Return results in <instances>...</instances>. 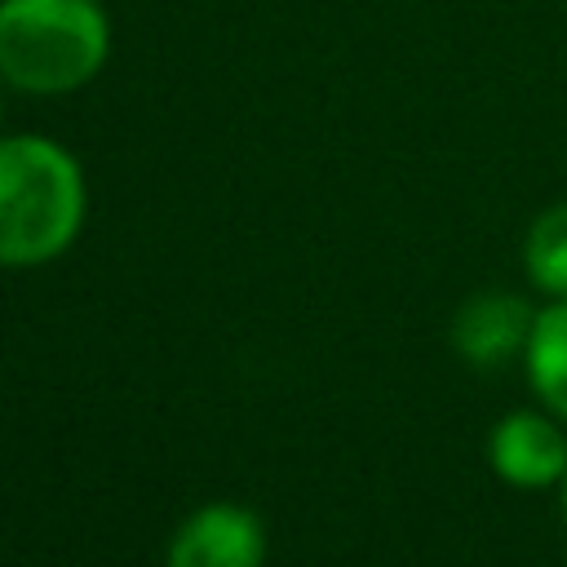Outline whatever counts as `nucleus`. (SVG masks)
<instances>
[{
	"instance_id": "nucleus-7",
	"label": "nucleus",
	"mask_w": 567,
	"mask_h": 567,
	"mask_svg": "<svg viewBox=\"0 0 567 567\" xmlns=\"http://www.w3.org/2000/svg\"><path fill=\"white\" fill-rule=\"evenodd\" d=\"M523 266L540 292L567 297V204H554L532 221L523 244Z\"/></svg>"
},
{
	"instance_id": "nucleus-2",
	"label": "nucleus",
	"mask_w": 567,
	"mask_h": 567,
	"mask_svg": "<svg viewBox=\"0 0 567 567\" xmlns=\"http://www.w3.org/2000/svg\"><path fill=\"white\" fill-rule=\"evenodd\" d=\"M111 58V22L97 0H0V80L58 97L84 89Z\"/></svg>"
},
{
	"instance_id": "nucleus-6",
	"label": "nucleus",
	"mask_w": 567,
	"mask_h": 567,
	"mask_svg": "<svg viewBox=\"0 0 567 567\" xmlns=\"http://www.w3.org/2000/svg\"><path fill=\"white\" fill-rule=\"evenodd\" d=\"M527 381L554 416H567V297L540 310L527 337Z\"/></svg>"
},
{
	"instance_id": "nucleus-3",
	"label": "nucleus",
	"mask_w": 567,
	"mask_h": 567,
	"mask_svg": "<svg viewBox=\"0 0 567 567\" xmlns=\"http://www.w3.org/2000/svg\"><path fill=\"white\" fill-rule=\"evenodd\" d=\"M261 523L239 505H208L182 523L168 545V567H261Z\"/></svg>"
},
{
	"instance_id": "nucleus-1",
	"label": "nucleus",
	"mask_w": 567,
	"mask_h": 567,
	"mask_svg": "<svg viewBox=\"0 0 567 567\" xmlns=\"http://www.w3.org/2000/svg\"><path fill=\"white\" fill-rule=\"evenodd\" d=\"M84 221V173L53 137H0V261L40 266L71 248Z\"/></svg>"
},
{
	"instance_id": "nucleus-4",
	"label": "nucleus",
	"mask_w": 567,
	"mask_h": 567,
	"mask_svg": "<svg viewBox=\"0 0 567 567\" xmlns=\"http://www.w3.org/2000/svg\"><path fill=\"white\" fill-rule=\"evenodd\" d=\"M532 323H536V315L527 310L523 297L478 292V297H470L456 310V319H452V346L474 368H501V363H509L514 354L527 350Z\"/></svg>"
},
{
	"instance_id": "nucleus-5",
	"label": "nucleus",
	"mask_w": 567,
	"mask_h": 567,
	"mask_svg": "<svg viewBox=\"0 0 567 567\" xmlns=\"http://www.w3.org/2000/svg\"><path fill=\"white\" fill-rule=\"evenodd\" d=\"M492 470L514 487H549L567 478V439L540 412H509L487 443Z\"/></svg>"
},
{
	"instance_id": "nucleus-8",
	"label": "nucleus",
	"mask_w": 567,
	"mask_h": 567,
	"mask_svg": "<svg viewBox=\"0 0 567 567\" xmlns=\"http://www.w3.org/2000/svg\"><path fill=\"white\" fill-rule=\"evenodd\" d=\"M563 514H567V478H563Z\"/></svg>"
}]
</instances>
